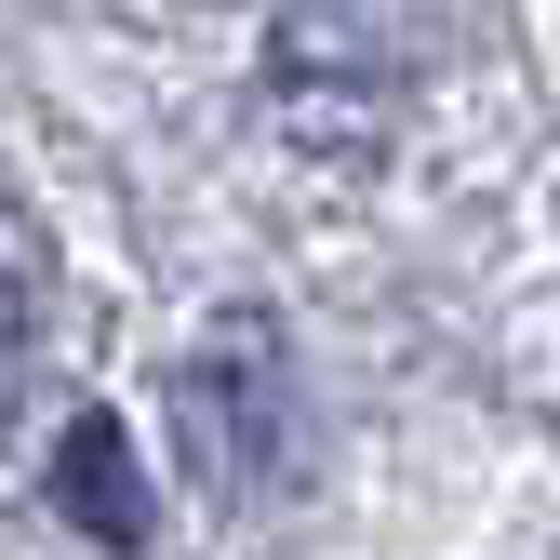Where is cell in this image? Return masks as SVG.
I'll use <instances>...</instances> for the list:
<instances>
[{
    "label": "cell",
    "instance_id": "cell-1",
    "mask_svg": "<svg viewBox=\"0 0 560 560\" xmlns=\"http://www.w3.org/2000/svg\"><path fill=\"white\" fill-rule=\"evenodd\" d=\"M267 441H280V347L267 320H228L187 361V454L214 480H267Z\"/></svg>",
    "mask_w": 560,
    "mask_h": 560
},
{
    "label": "cell",
    "instance_id": "cell-2",
    "mask_svg": "<svg viewBox=\"0 0 560 560\" xmlns=\"http://www.w3.org/2000/svg\"><path fill=\"white\" fill-rule=\"evenodd\" d=\"M40 480H54V508L81 521L94 547H148V521H161V508H148V467H133V441H120L107 400H81V413L54 428V467H40Z\"/></svg>",
    "mask_w": 560,
    "mask_h": 560
},
{
    "label": "cell",
    "instance_id": "cell-3",
    "mask_svg": "<svg viewBox=\"0 0 560 560\" xmlns=\"http://www.w3.org/2000/svg\"><path fill=\"white\" fill-rule=\"evenodd\" d=\"M40 320H54V241H40L27 200H0V400L40 361Z\"/></svg>",
    "mask_w": 560,
    "mask_h": 560
}]
</instances>
